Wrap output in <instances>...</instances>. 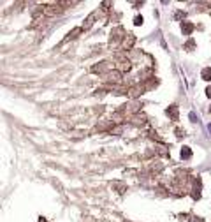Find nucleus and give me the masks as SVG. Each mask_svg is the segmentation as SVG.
Wrapping results in <instances>:
<instances>
[{
    "mask_svg": "<svg viewBox=\"0 0 211 222\" xmlns=\"http://www.w3.org/2000/svg\"><path fill=\"white\" fill-rule=\"evenodd\" d=\"M181 30H183V34H190V32L194 30V25H192V23H188V21H183Z\"/></svg>",
    "mask_w": 211,
    "mask_h": 222,
    "instance_id": "obj_1",
    "label": "nucleus"
},
{
    "mask_svg": "<svg viewBox=\"0 0 211 222\" xmlns=\"http://www.w3.org/2000/svg\"><path fill=\"white\" fill-rule=\"evenodd\" d=\"M201 76H202V79L210 81V79H211V67H204V69H202V72H201Z\"/></svg>",
    "mask_w": 211,
    "mask_h": 222,
    "instance_id": "obj_2",
    "label": "nucleus"
},
{
    "mask_svg": "<svg viewBox=\"0 0 211 222\" xmlns=\"http://www.w3.org/2000/svg\"><path fill=\"white\" fill-rule=\"evenodd\" d=\"M167 115L173 116L174 120H178V108H176V106H171V108L167 109Z\"/></svg>",
    "mask_w": 211,
    "mask_h": 222,
    "instance_id": "obj_3",
    "label": "nucleus"
},
{
    "mask_svg": "<svg viewBox=\"0 0 211 222\" xmlns=\"http://www.w3.org/2000/svg\"><path fill=\"white\" fill-rule=\"evenodd\" d=\"M190 157H192L190 148H188V146H183V150H181V159H190Z\"/></svg>",
    "mask_w": 211,
    "mask_h": 222,
    "instance_id": "obj_4",
    "label": "nucleus"
},
{
    "mask_svg": "<svg viewBox=\"0 0 211 222\" xmlns=\"http://www.w3.org/2000/svg\"><path fill=\"white\" fill-rule=\"evenodd\" d=\"M134 25H143V16H136V19H134Z\"/></svg>",
    "mask_w": 211,
    "mask_h": 222,
    "instance_id": "obj_5",
    "label": "nucleus"
},
{
    "mask_svg": "<svg viewBox=\"0 0 211 222\" xmlns=\"http://www.w3.org/2000/svg\"><path fill=\"white\" fill-rule=\"evenodd\" d=\"M188 116H190V120H192V122H197V120H199V118H197V115H195L194 111H192V113H190Z\"/></svg>",
    "mask_w": 211,
    "mask_h": 222,
    "instance_id": "obj_6",
    "label": "nucleus"
},
{
    "mask_svg": "<svg viewBox=\"0 0 211 222\" xmlns=\"http://www.w3.org/2000/svg\"><path fill=\"white\" fill-rule=\"evenodd\" d=\"M206 95H208V97H211V86H208V88H206Z\"/></svg>",
    "mask_w": 211,
    "mask_h": 222,
    "instance_id": "obj_7",
    "label": "nucleus"
},
{
    "mask_svg": "<svg viewBox=\"0 0 211 222\" xmlns=\"http://www.w3.org/2000/svg\"><path fill=\"white\" fill-rule=\"evenodd\" d=\"M208 131H210V132H211V123H210V125H208Z\"/></svg>",
    "mask_w": 211,
    "mask_h": 222,
    "instance_id": "obj_8",
    "label": "nucleus"
},
{
    "mask_svg": "<svg viewBox=\"0 0 211 222\" xmlns=\"http://www.w3.org/2000/svg\"><path fill=\"white\" fill-rule=\"evenodd\" d=\"M210 113H211V108H210Z\"/></svg>",
    "mask_w": 211,
    "mask_h": 222,
    "instance_id": "obj_9",
    "label": "nucleus"
}]
</instances>
